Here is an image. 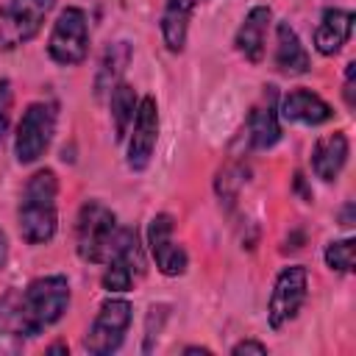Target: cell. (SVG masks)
<instances>
[{
	"label": "cell",
	"mask_w": 356,
	"mask_h": 356,
	"mask_svg": "<svg viewBox=\"0 0 356 356\" xmlns=\"http://www.w3.org/2000/svg\"><path fill=\"white\" fill-rule=\"evenodd\" d=\"M108 106H111V117H114V136L122 139L128 134V125L134 122V114H136V106H139V97H136V89L131 83H117L111 89V97H108Z\"/></svg>",
	"instance_id": "21"
},
{
	"label": "cell",
	"mask_w": 356,
	"mask_h": 356,
	"mask_svg": "<svg viewBox=\"0 0 356 356\" xmlns=\"http://www.w3.org/2000/svg\"><path fill=\"white\" fill-rule=\"evenodd\" d=\"M325 264L337 273H350L353 270V239H337L328 242L325 248Z\"/></svg>",
	"instance_id": "23"
},
{
	"label": "cell",
	"mask_w": 356,
	"mask_h": 356,
	"mask_svg": "<svg viewBox=\"0 0 356 356\" xmlns=\"http://www.w3.org/2000/svg\"><path fill=\"white\" fill-rule=\"evenodd\" d=\"M248 142L256 150H270L281 139V125H278V92L275 86H264L261 97L253 103L248 114Z\"/></svg>",
	"instance_id": "12"
},
{
	"label": "cell",
	"mask_w": 356,
	"mask_h": 356,
	"mask_svg": "<svg viewBox=\"0 0 356 356\" xmlns=\"http://www.w3.org/2000/svg\"><path fill=\"white\" fill-rule=\"evenodd\" d=\"M56 0H6L0 6V47L11 50L31 42Z\"/></svg>",
	"instance_id": "8"
},
{
	"label": "cell",
	"mask_w": 356,
	"mask_h": 356,
	"mask_svg": "<svg viewBox=\"0 0 356 356\" xmlns=\"http://www.w3.org/2000/svg\"><path fill=\"white\" fill-rule=\"evenodd\" d=\"M278 117H284L286 122H300V125H323L334 120V108L309 89H292L281 100Z\"/></svg>",
	"instance_id": "13"
},
{
	"label": "cell",
	"mask_w": 356,
	"mask_h": 356,
	"mask_svg": "<svg viewBox=\"0 0 356 356\" xmlns=\"http://www.w3.org/2000/svg\"><path fill=\"white\" fill-rule=\"evenodd\" d=\"M339 225H345V228L353 225V203H345V209H342V214H339Z\"/></svg>",
	"instance_id": "28"
},
{
	"label": "cell",
	"mask_w": 356,
	"mask_h": 356,
	"mask_svg": "<svg viewBox=\"0 0 356 356\" xmlns=\"http://www.w3.org/2000/svg\"><path fill=\"white\" fill-rule=\"evenodd\" d=\"M231 353H234V356H239V353H259V356H264V353H267V345L259 342V339H242V342H236V345L231 348Z\"/></svg>",
	"instance_id": "26"
},
{
	"label": "cell",
	"mask_w": 356,
	"mask_h": 356,
	"mask_svg": "<svg viewBox=\"0 0 356 356\" xmlns=\"http://www.w3.org/2000/svg\"><path fill=\"white\" fill-rule=\"evenodd\" d=\"M103 264H106V270L100 275L103 289L106 292H128L145 273V256H142L139 234L134 228H117Z\"/></svg>",
	"instance_id": "3"
},
{
	"label": "cell",
	"mask_w": 356,
	"mask_h": 356,
	"mask_svg": "<svg viewBox=\"0 0 356 356\" xmlns=\"http://www.w3.org/2000/svg\"><path fill=\"white\" fill-rule=\"evenodd\" d=\"M245 181H248V164H245L242 159H228V161L220 167V172H217L214 189H217V195H220L225 203H234L236 195H239V189L245 186Z\"/></svg>",
	"instance_id": "22"
},
{
	"label": "cell",
	"mask_w": 356,
	"mask_h": 356,
	"mask_svg": "<svg viewBox=\"0 0 356 356\" xmlns=\"http://www.w3.org/2000/svg\"><path fill=\"white\" fill-rule=\"evenodd\" d=\"M197 0H167L159 28H161V42L170 53H181L186 44V33H189V19L195 11Z\"/></svg>",
	"instance_id": "18"
},
{
	"label": "cell",
	"mask_w": 356,
	"mask_h": 356,
	"mask_svg": "<svg viewBox=\"0 0 356 356\" xmlns=\"http://www.w3.org/2000/svg\"><path fill=\"white\" fill-rule=\"evenodd\" d=\"M67 306H70V284L64 275H42L33 278L25 289H19V312L31 337L58 323Z\"/></svg>",
	"instance_id": "2"
},
{
	"label": "cell",
	"mask_w": 356,
	"mask_h": 356,
	"mask_svg": "<svg viewBox=\"0 0 356 356\" xmlns=\"http://www.w3.org/2000/svg\"><path fill=\"white\" fill-rule=\"evenodd\" d=\"M353 31V11L348 8H325L317 28H314V47L323 56H334L342 50V44H348Z\"/></svg>",
	"instance_id": "16"
},
{
	"label": "cell",
	"mask_w": 356,
	"mask_h": 356,
	"mask_svg": "<svg viewBox=\"0 0 356 356\" xmlns=\"http://www.w3.org/2000/svg\"><path fill=\"white\" fill-rule=\"evenodd\" d=\"M131 317H134V309L128 300L122 298H108L100 303L86 337H83V348L95 356H108L114 353L122 339H125V331L131 325Z\"/></svg>",
	"instance_id": "7"
},
{
	"label": "cell",
	"mask_w": 356,
	"mask_h": 356,
	"mask_svg": "<svg viewBox=\"0 0 356 356\" xmlns=\"http://www.w3.org/2000/svg\"><path fill=\"white\" fill-rule=\"evenodd\" d=\"M275 67L284 75H303V72L312 70L309 53H306L300 36L295 33V28L286 19H281L275 25Z\"/></svg>",
	"instance_id": "17"
},
{
	"label": "cell",
	"mask_w": 356,
	"mask_h": 356,
	"mask_svg": "<svg viewBox=\"0 0 356 356\" xmlns=\"http://www.w3.org/2000/svg\"><path fill=\"white\" fill-rule=\"evenodd\" d=\"M147 248H150V256L161 275L175 278L186 270L189 259H186V250L181 245H175V239H172V217L170 214L161 211L147 222Z\"/></svg>",
	"instance_id": "11"
},
{
	"label": "cell",
	"mask_w": 356,
	"mask_h": 356,
	"mask_svg": "<svg viewBox=\"0 0 356 356\" xmlns=\"http://www.w3.org/2000/svg\"><path fill=\"white\" fill-rule=\"evenodd\" d=\"M89 53V22L86 11L78 6H67L47 36V56L61 67H75Z\"/></svg>",
	"instance_id": "5"
},
{
	"label": "cell",
	"mask_w": 356,
	"mask_h": 356,
	"mask_svg": "<svg viewBox=\"0 0 356 356\" xmlns=\"http://www.w3.org/2000/svg\"><path fill=\"white\" fill-rule=\"evenodd\" d=\"M131 61V44L128 42H114L106 47L103 58H100V67H97V78H95V92L103 95L108 89H114L120 83V75L122 70L128 67Z\"/></svg>",
	"instance_id": "20"
},
{
	"label": "cell",
	"mask_w": 356,
	"mask_h": 356,
	"mask_svg": "<svg viewBox=\"0 0 356 356\" xmlns=\"http://www.w3.org/2000/svg\"><path fill=\"white\" fill-rule=\"evenodd\" d=\"M270 19H273L270 6H253V8L245 14L242 25L236 28L234 44H236V50H239L250 64H259V61L264 58V42H267Z\"/></svg>",
	"instance_id": "14"
},
{
	"label": "cell",
	"mask_w": 356,
	"mask_h": 356,
	"mask_svg": "<svg viewBox=\"0 0 356 356\" xmlns=\"http://www.w3.org/2000/svg\"><path fill=\"white\" fill-rule=\"evenodd\" d=\"M117 234L114 211L100 200H86L75 220V250L89 264H103Z\"/></svg>",
	"instance_id": "4"
},
{
	"label": "cell",
	"mask_w": 356,
	"mask_h": 356,
	"mask_svg": "<svg viewBox=\"0 0 356 356\" xmlns=\"http://www.w3.org/2000/svg\"><path fill=\"white\" fill-rule=\"evenodd\" d=\"M56 134V106L53 103H31L19 122H17V136H14V153L19 164H33L39 161Z\"/></svg>",
	"instance_id": "6"
},
{
	"label": "cell",
	"mask_w": 356,
	"mask_h": 356,
	"mask_svg": "<svg viewBox=\"0 0 356 356\" xmlns=\"http://www.w3.org/2000/svg\"><path fill=\"white\" fill-rule=\"evenodd\" d=\"M309 295V273L300 264L284 267L275 275L273 292H270V303H267V323L273 331H281L289 320L298 317L300 306L306 303Z\"/></svg>",
	"instance_id": "9"
},
{
	"label": "cell",
	"mask_w": 356,
	"mask_h": 356,
	"mask_svg": "<svg viewBox=\"0 0 356 356\" xmlns=\"http://www.w3.org/2000/svg\"><path fill=\"white\" fill-rule=\"evenodd\" d=\"M11 108H14V86L8 78H0V139L8 134Z\"/></svg>",
	"instance_id": "24"
},
{
	"label": "cell",
	"mask_w": 356,
	"mask_h": 356,
	"mask_svg": "<svg viewBox=\"0 0 356 356\" xmlns=\"http://www.w3.org/2000/svg\"><path fill=\"white\" fill-rule=\"evenodd\" d=\"M56 195H58V178L47 167L36 170L25 181L19 209H17V222H19V236L28 245H44L56 236V228H58Z\"/></svg>",
	"instance_id": "1"
},
{
	"label": "cell",
	"mask_w": 356,
	"mask_h": 356,
	"mask_svg": "<svg viewBox=\"0 0 356 356\" xmlns=\"http://www.w3.org/2000/svg\"><path fill=\"white\" fill-rule=\"evenodd\" d=\"M47 353H67V345L64 342H53V345H47Z\"/></svg>",
	"instance_id": "29"
},
{
	"label": "cell",
	"mask_w": 356,
	"mask_h": 356,
	"mask_svg": "<svg viewBox=\"0 0 356 356\" xmlns=\"http://www.w3.org/2000/svg\"><path fill=\"white\" fill-rule=\"evenodd\" d=\"M159 142V106L156 100L147 95L139 100L134 122H131V139H128V167L134 172L147 170L153 150Z\"/></svg>",
	"instance_id": "10"
},
{
	"label": "cell",
	"mask_w": 356,
	"mask_h": 356,
	"mask_svg": "<svg viewBox=\"0 0 356 356\" xmlns=\"http://www.w3.org/2000/svg\"><path fill=\"white\" fill-rule=\"evenodd\" d=\"M184 353H211L209 348H200V345H189V348H184Z\"/></svg>",
	"instance_id": "30"
},
{
	"label": "cell",
	"mask_w": 356,
	"mask_h": 356,
	"mask_svg": "<svg viewBox=\"0 0 356 356\" xmlns=\"http://www.w3.org/2000/svg\"><path fill=\"white\" fill-rule=\"evenodd\" d=\"M348 153H350V145H348V136L345 131H334V134H325L314 142L312 147V170L320 181H337L345 161H348Z\"/></svg>",
	"instance_id": "15"
},
{
	"label": "cell",
	"mask_w": 356,
	"mask_h": 356,
	"mask_svg": "<svg viewBox=\"0 0 356 356\" xmlns=\"http://www.w3.org/2000/svg\"><path fill=\"white\" fill-rule=\"evenodd\" d=\"M353 75H356V64L350 61V64L345 67V89H342V95H345V106H348V108H353V106H356V86H353Z\"/></svg>",
	"instance_id": "25"
},
{
	"label": "cell",
	"mask_w": 356,
	"mask_h": 356,
	"mask_svg": "<svg viewBox=\"0 0 356 356\" xmlns=\"http://www.w3.org/2000/svg\"><path fill=\"white\" fill-rule=\"evenodd\" d=\"M6 261H8V236H6V231L0 228V270L6 267Z\"/></svg>",
	"instance_id": "27"
},
{
	"label": "cell",
	"mask_w": 356,
	"mask_h": 356,
	"mask_svg": "<svg viewBox=\"0 0 356 356\" xmlns=\"http://www.w3.org/2000/svg\"><path fill=\"white\" fill-rule=\"evenodd\" d=\"M28 337L31 334L19 312V289H8L0 298V353L22 350V342Z\"/></svg>",
	"instance_id": "19"
}]
</instances>
